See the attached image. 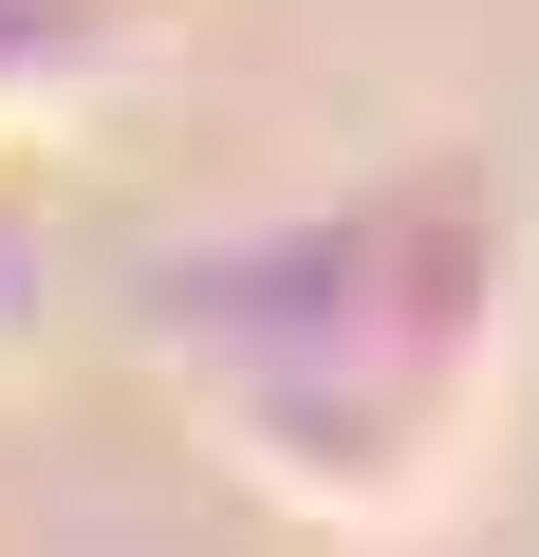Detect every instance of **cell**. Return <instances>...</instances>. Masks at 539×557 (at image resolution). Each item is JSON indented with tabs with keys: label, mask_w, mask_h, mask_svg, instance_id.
I'll use <instances>...</instances> for the list:
<instances>
[{
	"label": "cell",
	"mask_w": 539,
	"mask_h": 557,
	"mask_svg": "<svg viewBox=\"0 0 539 557\" xmlns=\"http://www.w3.org/2000/svg\"><path fill=\"white\" fill-rule=\"evenodd\" d=\"M539 335V168L409 149L372 186L205 223L131 278V354L205 409V446L335 539H428L502 465V391Z\"/></svg>",
	"instance_id": "1"
},
{
	"label": "cell",
	"mask_w": 539,
	"mask_h": 557,
	"mask_svg": "<svg viewBox=\"0 0 539 557\" xmlns=\"http://www.w3.org/2000/svg\"><path fill=\"white\" fill-rule=\"evenodd\" d=\"M131 0H0V149L20 131H57V112H94L112 75H131Z\"/></svg>",
	"instance_id": "2"
},
{
	"label": "cell",
	"mask_w": 539,
	"mask_h": 557,
	"mask_svg": "<svg viewBox=\"0 0 539 557\" xmlns=\"http://www.w3.org/2000/svg\"><path fill=\"white\" fill-rule=\"evenodd\" d=\"M20 298H38V205L0 186V335H20Z\"/></svg>",
	"instance_id": "3"
}]
</instances>
